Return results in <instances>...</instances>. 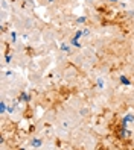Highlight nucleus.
I'll list each match as a JSON object with an SVG mask.
<instances>
[{"label":"nucleus","instance_id":"f257e3e1","mask_svg":"<svg viewBox=\"0 0 134 150\" xmlns=\"http://www.w3.org/2000/svg\"><path fill=\"white\" fill-rule=\"evenodd\" d=\"M134 121V114H127V115H125L123 118H122V121H120V126L122 127H127V125H128V123H133Z\"/></svg>","mask_w":134,"mask_h":150},{"label":"nucleus","instance_id":"f03ea898","mask_svg":"<svg viewBox=\"0 0 134 150\" xmlns=\"http://www.w3.org/2000/svg\"><path fill=\"white\" fill-rule=\"evenodd\" d=\"M119 82H120L122 85H125V86H130V85H131V81H130L127 76H123V74L119 76Z\"/></svg>","mask_w":134,"mask_h":150},{"label":"nucleus","instance_id":"7ed1b4c3","mask_svg":"<svg viewBox=\"0 0 134 150\" xmlns=\"http://www.w3.org/2000/svg\"><path fill=\"white\" fill-rule=\"evenodd\" d=\"M41 144H43V141H41L40 138H34V139H32V143H31L32 147H37V149L41 147Z\"/></svg>","mask_w":134,"mask_h":150},{"label":"nucleus","instance_id":"20e7f679","mask_svg":"<svg viewBox=\"0 0 134 150\" xmlns=\"http://www.w3.org/2000/svg\"><path fill=\"white\" fill-rule=\"evenodd\" d=\"M20 100L21 102H31V96L28 93H21L20 94Z\"/></svg>","mask_w":134,"mask_h":150},{"label":"nucleus","instance_id":"39448f33","mask_svg":"<svg viewBox=\"0 0 134 150\" xmlns=\"http://www.w3.org/2000/svg\"><path fill=\"white\" fill-rule=\"evenodd\" d=\"M6 111H8V106H6L5 100H2V102H0V114H5Z\"/></svg>","mask_w":134,"mask_h":150},{"label":"nucleus","instance_id":"423d86ee","mask_svg":"<svg viewBox=\"0 0 134 150\" xmlns=\"http://www.w3.org/2000/svg\"><path fill=\"white\" fill-rule=\"evenodd\" d=\"M70 46H75V47H81V42H79V40H76V38H72L70 40Z\"/></svg>","mask_w":134,"mask_h":150},{"label":"nucleus","instance_id":"0eeeda50","mask_svg":"<svg viewBox=\"0 0 134 150\" xmlns=\"http://www.w3.org/2000/svg\"><path fill=\"white\" fill-rule=\"evenodd\" d=\"M59 49L64 52V53H69V52H70V46H69V44H61Z\"/></svg>","mask_w":134,"mask_h":150},{"label":"nucleus","instance_id":"6e6552de","mask_svg":"<svg viewBox=\"0 0 134 150\" xmlns=\"http://www.w3.org/2000/svg\"><path fill=\"white\" fill-rule=\"evenodd\" d=\"M85 21H87V18H85L84 15H81V17H78V18H76V23L78 24H84Z\"/></svg>","mask_w":134,"mask_h":150},{"label":"nucleus","instance_id":"1a4fd4ad","mask_svg":"<svg viewBox=\"0 0 134 150\" xmlns=\"http://www.w3.org/2000/svg\"><path fill=\"white\" fill-rule=\"evenodd\" d=\"M82 37H84V32H82V30H76V33L73 35V38H76V40L82 38Z\"/></svg>","mask_w":134,"mask_h":150},{"label":"nucleus","instance_id":"9d476101","mask_svg":"<svg viewBox=\"0 0 134 150\" xmlns=\"http://www.w3.org/2000/svg\"><path fill=\"white\" fill-rule=\"evenodd\" d=\"M11 61H12V55H6V56H5V62H6V64H9Z\"/></svg>","mask_w":134,"mask_h":150},{"label":"nucleus","instance_id":"9b49d317","mask_svg":"<svg viewBox=\"0 0 134 150\" xmlns=\"http://www.w3.org/2000/svg\"><path fill=\"white\" fill-rule=\"evenodd\" d=\"M97 88H101V90L104 88V81L102 79H97Z\"/></svg>","mask_w":134,"mask_h":150},{"label":"nucleus","instance_id":"f8f14e48","mask_svg":"<svg viewBox=\"0 0 134 150\" xmlns=\"http://www.w3.org/2000/svg\"><path fill=\"white\" fill-rule=\"evenodd\" d=\"M11 40H12V42H15V40H17V33L15 32H11Z\"/></svg>","mask_w":134,"mask_h":150},{"label":"nucleus","instance_id":"ddd939ff","mask_svg":"<svg viewBox=\"0 0 134 150\" xmlns=\"http://www.w3.org/2000/svg\"><path fill=\"white\" fill-rule=\"evenodd\" d=\"M82 32H84V37H88V35H90V30H88V29H84Z\"/></svg>","mask_w":134,"mask_h":150},{"label":"nucleus","instance_id":"4468645a","mask_svg":"<svg viewBox=\"0 0 134 150\" xmlns=\"http://www.w3.org/2000/svg\"><path fill=\"white\" fill-rule=\"evenodd\" d=\"M8 112L12 114V112H14V106H8Z\"/></svg>","mask_w":134,"mask_h":150},{"label":"nucleus","instance_id":"2eb2a0df","mask_svg":"<svg viewBox=\"0 0 134 150\" xmlns=\"http://www.w3.org/2000/svg\"><path fill=\"white\" fill-rule=\"evenodd\" d=\"M108 2H111V3H116V2H119V0H108Z\"/></svg>","mask_w":134,"mask_h":150},{"label":"nucleus","instance_id":"dca6fc26","mask_svg":"<svg viewBox=\"0 0 134 150\" xmlns=\"http://www.w3.org/2000/svg\"><path fill=\"white\" fill-rule=\"evenodd\" d=\"M47 2H49V3H53V2H55V0H47Z\"/></svg>","mask_w":134,"mask_h":150},{"label":"nucleus","instance_id":"f3484780","mask_svg":"<svg viewBox=\"0 0 134 150\" xmlns=\"http://www.w3.org/2000/svg\"><path fill=\"white\" fill-rule=\"evenodd\" d=\"M131 15H133V17H134V11H133V12H131Z\"/></svg>","mask_w":134,"mask_h":150}]
</instances>
